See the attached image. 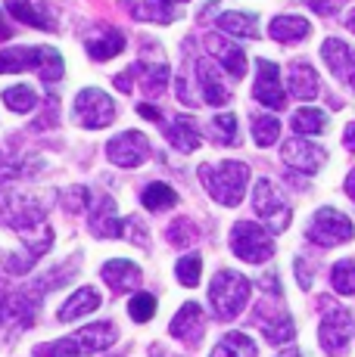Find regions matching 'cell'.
<instances>
[{
	"instance_id": "obj_27",
	"label": "cell",
	"mask_w": 355,
	"mask_h": 357,
	"mask_svg": "<svg viewBox=\"0 0 355 357\" xmlns=\"http://www.w3.org/2000/svg\"><path fill=\"white\" fill-rule=\"evenodd\" d=\"M125 50V34L122 31H109L103 38H94L87 40V56L94 59V63H106V59H113L115 53Z\"/></svg>"
},
{
	"instance_id": "obj_45",
	"label": "cell",
	"mask_w": 355,
	"mask_h": 357,
	"mask_svg": "<svg viewBox=\"0 0 355 357\" xmlns=\"http://www.w3.org/2000/svg\"><path fill=\"white\" fill-rule=\"evenodd\" d=\"M13 38V29L6 25V13L0 10V40H10Z\"/></svg>"
},
{
	"instance_id": "obj_32",
	"label": "cell",
	"mask_w": 355,
	"mask_h": 357,
	"mask_svg": "<svg viewBox=\"0 0 355 357\" xmlns=\"http://www.w3.org/2000/svg\"><path fill=\"white\" fill-rule=\"evenodd\" d=\"M3 102L13 109V112H31L38 106V93L31 91L29 84H16L3 91Z\"/></svg>"
},
{
	"instance_id": "obj_36",
	"label": "cell",
	"mask_w": 355,
	"mask_h": 357,
	"mask_svg": "<svg viewBox=\"0 0 355 357\" xmlns=\"http://www.w3.org/2000/svg\"><path fill=\"white\" fill-rule=\"evenodd\" d=\"M128 314H131L134 324H150L156 317V298L150 292H138L128 301Z\"/></svg>"
},
{
	"instance_id": "obj_44",
	"label": "cell",
	"mask_w": 355,
	"mask_h": 357,
	"mask_svg": "<svg viewBox=\"0 0 355 357\" xmlns=\"http://www.w3.org/2000/svg\"><path fill=\"white\" fill-rule=\"evenodd\" d=\"M178 100L184 102V106H194V97H190L187 84H184V78H178Z\"/></svg>"
},
{
	"instance_id": "obj_18",
	"label": "cell",
	"mask_w": 355,
	"mask_h": 357,
	"mask_svg": "<svg viewBox=\"0 0 355 357\" xmlns=\"http://www.w3.org/2000/svg\"><path fill=\"white\" fill-rule=\"evenodd\" d=\"M287 87H290V93L299 100H315L321 93V78L305 59H299V63H293L290 72H287Z\"/></svg>"
},
{
	"instance_id": "obj_25",
	"label": "cell",
	"mask_w": 355,
	"mask_h": 357,
	"mask_svg": "<svg viewBox=\"0 0 355 357\" xmlns=\"http://www.w3.org/2000/svg\"><path fill=\"white\" fill-rule=\"evenodd\" d=\"M91 227L97 230L100 236H106V239H119L122 233H125V221L115 215V202L109 196L100 199V211L97 215H91Z\"/></svg>"
},
{
	"instance_id": "obj_49",
	"label": "cell",
	"mask_w": 355,
	"mask_h": 357,
	"mask_svg": "<svg viewBox=\"0 0 355 357\" xmlns=\"http://www.w3.org/2000/svg\"><path fill=\"white\" fill-rule=\"evenodd\" d=\"M346 29H349V31L355 34V10L349 13V16H346Z\"/></svg>"
},
{
	"instance_id": "obj_42",
	"label": "cell",
	"mask_w": 355,
	"mask_h": 357,
	"mask_svg": "<svg viewBox=\"0 0 355 357\" xmlns=\"http://www.w3.org/2000/svg\"><path fill=\"white\" fill-rule=\"evenodd\" d=\"M296 273H299V286H303V289H309V286H312V273H309V267H305L303 258H296Z\"/></svg>"
},
{
	"instance_id": "obj_41",
	"label": "cell",
	"mask_w": 355,
	"mask_h": 357,
	"mask_svg": "<svg viewBox=\"0 0 355 357\" xmlns=\"http://www.w3.org/2000/svg\"><path fill=\"white\" fill-rule=\"evenodd\" d=\"M87 199H91V196H87V190H85V187H75V190H72V196H66V208H69V211H81V208H85Z\"/></svg>"
},
{
	"instance_id": "obj_28",
	"label": "cell",
	"mask_w": 355,
	"mask_h": 357,
	"mask_svg": "<svg viewBox=\"0 0 355 357\" xmlns=\"http://www.w3.org/2000/svg\"><path fill=\"white\" fill-rule=\"evenodd\" d=\"M212 357H256V342L243 333H228L215 345Z\"/></svg>"
},
{
	"instance_id": "obj_31",
	"label": "cell",
	"mask_w": 355,
	"mask_h": 357,
	"mask_svg": "<svg viewBox=\"0 0 355 357\" xmlns=\"http://www.w3.org/2000/svg\"><path fill=\"white\" fill-rule=\"evenodd\" d=\"M331 283L340 295H355V258H343L333 264Z\"/></svg>"
},
{
	"instance_id": "obj_11",
	"label": "cell",
	"mask_w": 355,
	"mask_h": 357,
	"mask_svg": "<svg viewBox=\"0 0 355 357\" xmlns=\"http://www.w3.org/2000/svg\"><path fill=\"white\" fill-rule=\"evenodd\" d=\"M321 59H324L327 68L333 72V78L343 81L346 87L355 91V50L346 44V40L327 38L324 44H321Z\"/></svg>"
},
{
	"instance_id": "obj_5",
	"label": "cell",
	"mask_w": 355,
	"mask_h": 357,
	"mask_svg": "<svg viewBox=\"0 0 355 357\" xmlns=\"http://www.w3.org/2000/svg\"><path fill=\"white\" fill-rule=\"evenodd\" d=\"M231 252L237 258L249 261V264H265L271 255H275V243H271L268 230H262L252 221H240L231 230Z\"/></svg>"
},
{
	"instance_id": "obj_7",
	"label": "cell",
	"mask_w": 355,
	"mask_h": 357,
	"mask_svg": "<svg viewBox=\"0 0 355 357\" xmlns=\"http://www.w3.org/2000/svg\"><path fill=\"white\" fill-rule=\"evenodd\" d=\"M252 208H256V215L268 224V233H284L290 227L293 211L268 177H262V181L256 183V190H252Z\"/></svg>"
},
{
	"instance_id": "obj_29",
	"label": "cell",
	"mask_w": 355,
	"mask_h": 357,
	"mask_svg": "<svg viewBox=\"0 0 355 357\" xmlns=\"http://www.w3.org/2000/svg\"><path fill=\"white\" fill-rule=\"evenodd\" d=\"M327 112H321V109H299L296 115H293L290 128L296 130L299 137H312V134H321V130L327 128Z\"/></svg>"
},
{
	"instance_id": "obj_4",
	"label": "cell",
	"mask_w": 355,
	"mask_h": 357,
	"mask_svg": "<svg viewBox=\"0 0 355 357\" xmlns=\"http://www.w3.org/2000/svg\"><path fill=\"white\" fill-rule=\"evenodd\" d=\"M72 112H75V121L87 130H100L106 125H113L115 119V102L106 91L100 87H85V91L75 97L72 102Z\"/></svg>"
},
{
	"instance_id": "obj_48",
	"label": "cell",
	"mask_w": 355,
	"mask_h": 357,
	"mask_svg": "<svg viewBox=\"0 0 355 357\" xmlns=\"http://www.w3.org/2000/svg\"><path fill=\"white\" fill-rule=\"evenodd\" d=\"M277 357H303V351H299V348H287V351H281Z\"/></svg>"
},
{
	"instance_id": "obj_30",
	"label": "cell",
	"mask_w": 355,
	"mask_h": 357,
	"mask_svg": "<svg viewBox=\"0 0 355 357\" xmlns=\"http://www.w3.org/2000/svg\"><path fill=\"white\" fill-rule=\"evenodd\" d=\"M140 202H143V208H150V211H162V208L178 205V193L168 183H150L140 193Z\"/></svg>"
},
{
	"instance_id": "obj_21",
	"label": "cell",
	"mask_w": 355,
	"mask_h": 357,
	"mask_svg": "<svg viewBox=\"0 0 355 357\" xmlns=\"http://www.w3.org/2000/svg\"><path fill=\"white\" fill-rule=\"evenodd\" d=\"M75 339H78L81 351L94 354V351H106L109 345H115V339H119V329L109 324V320H100V324H91V326L78 329V333H75Z\"/></svg>"
},
{
	"instance_id": "obj_10",
	"label": "cell",
	"mask_w": 355,
	"mask_h": 357,
	"mask_svg": "<svg viewBox=\"0 0 355 357\" xmlns=\"http://www.w3.org/2000/svg\"><path fill=\"white\" fill-rule=\"evenodd\" d=\"M106 155H109V162L119 165V168H138V165L147 162L150 143L140 130H125V134L113 137V140L106 143Z\"/></svg>"
},
{
	"instance_id": "obj_22",
	"label": "cell",
	"mask_w": 355,
	"mask_h": 357,
	"mask_svg": "<svg viewBox=\"0 0 355 357\" xmlns=\"http://www.w3.org/2000/svg\"><path fill=\"white\" fill-rule=\"evenodd\" d=\"M166 140L178 153H194L200 146V130H196L190 115H178V119H172V125H166Z\"/></svg>"
},
{
	"instance_id": "obj_6",
	"label": "cell",
	"mask_w": 355,
	"mask_h": 357,
	"mask_svg": "<svg viewBox=\"0 0 355 357\" xmlns=\"http://www.w3.org/2000/svg\"><path fill=\"white\" fill-rule=\"evenodd\" d=\"M352 324L355 320H352V314L346 311V307L327 305L324 317H321V326H318V342L331 357H343L346 354L349 339H352Z\"/></svg>"
},
{
	"instance_id": "obj_16",
	"label": "cell",
	"mask_w": 355,
	"mask_h": 357,
	"mask_svg": "<svg viewBox=\"0 0 355 357\" xmlns=\"http://www.w3.org/2000/svg\"><path fill=\"white\" fill-rule=\"evenodd\" d=\"M203 329H206V320H203V307L196 301H187L181 305V311L175 314V320L168 324V333L181 342H200Z\"/></svg>"
},
{
	"instance_id": "obj_43",
	"label": "cell",
	"mask_w": 355,
	"mask_h": 357,
	"mask_svg": "<svg viewBox=\"0 0 355 357\" xmlns=\"http://www.w3.org/2000/svg\"><path fill=\"white\" fill-rule=\"evenodd\" d=\"M138 115H140V119H150V121H162V115H159V109H153V106H147V102H140V106H138Z\"/></svg>"
},
{
	"instance_id": "obj_13",
	"label": "cell",
	"mask_w": 355,
	"mask_h": 357,
	"mask_svg": "<svg viewBox=\"0 0 355 357\" xmlns=\"http://www.w3.org/2000/svg\"><path fill=\"white\" fill-rule=\"evenodd\" d=\"M256 317H252V324L265 333V339L271 342V345H284V342H290L293 335H296V326H293L290 314L287 311H277V307H268V301L265 305L256 307Z\"/></svg>"
},
{
	"instance_id": "obj_2",
	"label": "cell",
	"mask_w": 355,
	"mask_h": 357,
	"mask_svg": "<svg viewBox=\"0 0 355 357\" xmlns=\"http://www.w3.org/2000/svg\"><path fill=\"white\" fill-rule=\"evenodd\" d=\"M200 181H203V187L209 190V196H212L215 202L234 208V205H240L243 190H247L249 168L243 162H234V159L218 162V165H203Z\"/></svg>"
},
{
	"instance_id": "obj_26",
	"label": "cell",
	"mask_w": 355,
	"mask_h": 357,
	"mask_svg": "<svg viewBox=\"0 0 355 357\" xmlns=\"http://www.w3.org/2000/svg\"><path fill=\"white\" fill-rule=\"evenodd\" d=\"M218 29L234 34V38L256 40L259 38V16L256 13H224V16H218Z\"/></svg>"
},
{
	"instance_id": "obj_47",
	"label": "cell",
	"mask_w": 355,
	"mask_h": 357,
	"mask_svg": "<svg viewBox=\"0 0 355 357\" xmlns=\"http://www.w3.org/2000/svg\"><path fill=\"white\" fill-rule=\"evenodd\" d=\"M346 193H349V199L355 202V168L349 171V177H346Z\"/></svg>"
},
{
	"instance_id": "obj_15",
	"label": "cell",
	"mask_w": 355,
	"mask_h": 357,
	"mask_svg": "<svg viewBox=\"0 0 355 357\" xmlns=\"http://www.w3.org/2000/svg\"><path fill=\"white\" fill-rule=\"evenodd\" d=\"M206 50L215 53L218 63H222V68L231 78H243V75H247V53H243L240 44H234V40H228V38H218V34H209Z\"/></svg>"
},
{
	"instance_id": "obj_24",
	"label": "cell",
	"mask_w": 355,
	"mask_h": 357,
	"mask_svg": "<svg viewBox=\"0 0 355 357\" xmlns=\"http://www.w3.org/2000/svg\"><path fill=\"white\" fill-rule=\"evenodd\" d=\"M97 305H100V295L94 292L91 286H81V289H75L69 298H66L63 311H59V320H63V324H72V320H78V317H85V314H91Z\"/></svg>"
},
{
	"instance_id": "obj_23",
	"label": "cell",
	"mask_w": 355,
	"mask_h": 357,
	"mask_svg": "<svg viewBox=\"0 0 355 357\" xmlns=\"http://www.w3.org/2000/svg\"><path fill=\"white\" fill-rule=\"evenodd\" d=\"M268 34L275 40H281V44H290V40H305L309 38L312 25H309V19H303V16H277V19H271Z\"/></svg>"
},
{
	"instance_id": "obj_20",
	"label": "cell",
	"mask_w": 355,
	"mask_h": 357,
	"mask_svg": "<svg viewBox=\"0 0 355 357\" xmlns=\"http://www.w3.org/2000/svg\"><path fill=\"white\" fill-rule=\"evenodd\" d=\"M100 277H103L115 292H128L140 283V267L128 258H115V261H106L103 271H100Z\"/></svg>"
},
{
	"instance_id": "obj_1",
	"label": "cell",
	"mask_w": 355,
	"mask_h": 357,
	"mask_svg": "<svg viewBox=\"0 0 355 357\" xmlns=\"http://www.w3.org/2000/svg\"><path fill=\"white\" fill-rule=\"evenodd\" d=\"M38 72L47 84L63 78L66 66L59 50L53 47H13V50H0V75L10 72Z\"/></svg>"
},
{
	"instance_id": "obj_8",
	"label": "cell",
	"mask_w": 355,
	"mask_h": 357,
	"mask_svg": "<svg viewBox=\"0 0 355 357\" xmlns=\"http://www.w3.org/2000/svg\"><path fill=\"white\" fill-rule=\"evenodd\" d=\"M305 236H309L315 245H340V243H349V239L355 236V227H352V221L343 215V211L318 208Z\"/></svg>"
},
{
	"instance_id": "obj_9",
	"label": "cell",
	"mask_w": 355,
	"mask_h": 357,
	"mask_svg": "<svg viewBox=\"0 0 355 357\" xmlns=\"http://www.w3.org/2000/svg\"><path fill=\"white\" fill-rule=\"evenodd\" d=\"M252 97L262 106H268L271 112H281L287 106V93L281 87V68L271 59H256V87H252Z\"/></svg>"
},
{
	"instance_id": "obj_14",
	"label": "cell",
	"mask_w": 355,
	"mask_h": 357,
	"mask_svg": "<svg viewBox=\"0 0 355 357\" xmlns=\"http://www.w3.org/2000/svg\"><path fill=\"white\" fill-rule=\"evenodd\" d=\"M187 3V0H122L128 13L134 19H143V22H159L168 25L178 19V6Z\"/></svg>"
},
{
	"instance_id": "obj_33",
	"label": "cell",
	"mask_w": 355,
	"mask_h": 357,
	"mask_svg": "<svg viewBox=\"0 0 355 357\" xmlns=\"http://www.w3.org/2000/svg\"><path fill=\"white\" fill-rule=\"evenodd\" d=\"M252 137H256L259 146H271L281 137V121L275 115H256L252 119Z\"/></svg>"
},
{
	"instance_id": "obj_19",
	"label": "cell",
	"mask_w": 355,
	"mask_h": 357,
	"mask_svg": "<svg viewBox=\"0 0 355 357\" xmlns=\"http://www.w3.org/2000/svg\"><path fill=\"white\" fill-rule=\"evenodd\" d=\"M196 78H200L203 100H206L209 106H228V102H231V91L224 87L222 75H218V68L209 63V59L196 63Z\"/></svg>"
},
{
	"instance_id": "obj_37",
	"label": "cell",
	"mask_w": 355,
	"mask_h": 357,
	"mask_svg": "<svg viewBox=\"0 0 355 357\" xmlns=\"http://www.w3.org/2000/svg\"><path fill=\"white\" fill-rule=\"evenodd\" d=\"M138 72H143V87H147L150 97H156V93H162V87H166L168 81V66L166 63H153V66H134Z\"/></svg>"
},
{
	"instance_id": "obj_39",
	"label": "cell",
	"mask_w": 355,
	"mask_h": 357,
	"mask_svg": "<svg viewBox=\"0 0 355 357\" xmlns=\"http://www.w3.org/2000/svg\"><path fill=\"white\" fill-rule=\"evenodd\" d=\"M166 236H168V243H172V245L184 249V245H190L196 239V227H194V221H190V218H178L175 224H168Z\"/></svg>"
},
{
	"instance_id": "obj_38",
	"label": "cell",
	"mask_w": 355,
	"mask_h": 357,
	"mask_svg": "<svg viewBox=\"0 0 355 357\" xmlns=\"http://www.w3.org/2000/svg\"><path fill=\"white\" fill-rule=\"evenodd\" d=\"M38 357H81L85 351H81L78 339H59V342H50V345H38L35 348Z\"/></svg>"
},
{
	"instance_id": "obj_17",
	"label": "cell",
	"mask_w": 355,
	"mask_h": 357,
	"mask_svg": "<svg viewBox=\"0 0 355 357\" xmlns=\"http://www.w3.org/2000/svg\"><path fill=\"white\" fill-rule=\"evenodd\" d=\"M6 10L22 25H31V29H41V31H57V19L38 0H6Z\"/></svg>"
},
{
	"instance_id": "obj_34",
	"label": "cell",
	"mask_w": 355,
	"mask_h": 357,
	"mask_svg": "<svg viewBox=\"0 0 355 357\" xmlns=\"http://www.w3.org/2000/svg\"><path fill=\"white\" fill-rule=\"evenodd\" d=\"M212 134L222 146H237V115L234 112H218L212 119Z\"/></svg>"
},
{
	"instance_id": "obj_40",
	"label": "cell",
	"mask_w": 355,
	"mask_h": 357,
	"mask_svg": "<svg viewBox=\"0 0 355 357\" xmlns=\"http://www.w3.org/2000/svg\"><path fill=\"white\" fill-rule=\"evenodd\" d=\"M303 3L312 6L318 16H333V13H340V6H343L346 0H303Z\"/></svg>"
},
{
	"instance_id": "obj_46",
	"label": "cell",
	"mask_w": 355,
	"mask_h": 357,
	"mask_svg": "<svg viewBox=\"0 0 355 357\" xmlns=\"http://www.w3.org/2000/svg\"><path fill=\"white\" fill-rule=\"evenodd\" d=\"M343 143H346V146H349V149H352V153H355V121H352V125H346Z\"/></svg>"
},
{
	"instance_id": "obj_3",
	"label": "cell",
	"mask_w": 355,
	"mask_h": 357,
	"mask_svg": "<svg viewBox=\"0 0 355 357\" xmlns=\"http://www.w3.org/2000/svg\"><path fill=\"white\" fill-rule=\"evenodd\" d=\"M249 280L237 271H218L212 277V286H209V301L215 307L218 320H234L237 314L243 311V305L249 301Z\"/></svg>"
},
{
	"instance_id": "obj_35",
	"label": "cell",
	"mask_w": 355,
	"mask_h": 357,
	"mask_svg": "<svg viewBox=\"0 0 355 357\" xmlns=\"http://www.w3.org/2000/svg\"><path fill=\"white\" fill-rule=\"evenodd\" d=\"M175 277L181 286H196L203 277V258L200 255H184L175 264Z\"/></svg>"
},
{
	"instance_id": "obj_12",
	"label": "cell",
	"mask_w": 355,
	"mask_h": 357,
	"mask_svg": "<svg viewBox=\"0 0 355 357\" xmlns=\"http://www.w3.org/2000/svg\"><path fill=\"white\" fill-rule=\"evenodd\" d=\"M281 159L296 171H305V174H315L321 165L327 162V153L315 143H309L305 137H290V140L281 146Z\"/></svg>"
}]
</instances>
